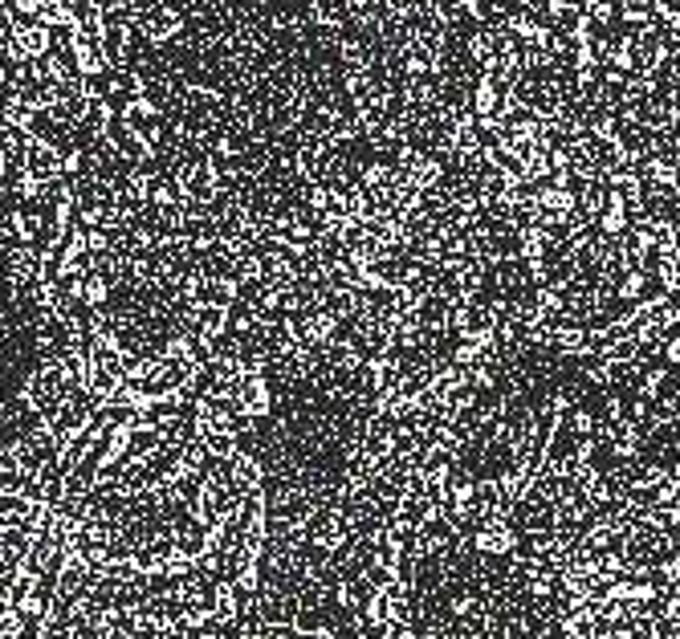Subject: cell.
I'll use <instances>...</instances> for the list:
<instances>
[{"instance_id": "6da1fadb", "label": "cell", "mask_w": 680, "mask_h": 639, "mask_svg": "<svg viewBox=\"0 0 680 639\" xmlns=\"http://www.w3.org/2000/svg\"><path fill=\"white\" fill-rule=\"evenodd\" d=\"M513 546H518V534H513L501 518L485 521V525L477 529V549H481V554H509Z\"/></svg>"}, {"instance_id": "7a4b0ae2", "label": "cell", "mask_w": 680, "mask_h": 639, "mask_svg": "<svg viewBox=\"0 0 680 639\" xmlns=\"http://www.w3.org/2000/svg\"><path fill=\"white\" fill-rule=\"evenodd\" d=\"M640 289H644V273H631L623 285H619V298H627V302H631V298H640Z\"/></svg>"}, {"instance_id": "3957f363", "label": "cell", "mask_w": 680, "mask_h": 639, "mask_svg": "<svg viewBox=\"0 0 680 639\" xmlns=\"http://www.w3.org/2000/svg\"><path fill=\"white\" fill-rule=\"evenodd\" d=\"M623 224H627V216H623V208H619V204H615V208L607 212V220H603V228H607V232H619Z\"/></svg>"}, {"instance_id": "277c9868", "label": "cell", "mask_w": 680, "mask_h": 639, "mask_svg": "<svg viewBox=\"0 0 680 639\" xmlns=\"http://www.w3.org/2000/svg\"><path fill=\"white\" fill-rule=\"evenodd\" d=\"M668 363H680V338L668 342Z\"/></svg>"}]
</instances>
